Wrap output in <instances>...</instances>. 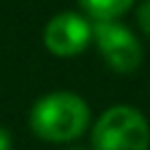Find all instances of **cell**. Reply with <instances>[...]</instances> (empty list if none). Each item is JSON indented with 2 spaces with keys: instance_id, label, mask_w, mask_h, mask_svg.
Returning <instances> with one entry per match:
<instances>
[{
  "instance_id": "obj_3",
  "label": "cell",
  "mask_w": 150,
  "mask_h": 150,
  "mask_svg": "<svg viewBox=\"0 0 150 150\" xmlns=\"http://www.w3.org/2000/svg\"><path fill=\"white\" fill-rule=\"evenodd\" d=\"M91 40L96 42L108 68H112L115 73H134L143 61V47L138 38L117 19L94 21Z\"/></svg>"
},
{
  "instance_id": "obj_5",
  "label": "cell",
  "mask_w": 150,
  "mask_h": 150,
  "mask_svg": "<svg viewBox=\"0 0 150 150\" xmlns=\"http://www.w3.org/2000/svg\"><path fill=\"white\" fill-rule=\"evenodd\" d=\"M82 9H87L89 16H94V21H105V19H120L131 5L134 0H80Z\"/></svg>"
},
{
  "instance_id": "obj_1",
  "label": "cell",
  "mask_w": 150,
  "mask_h": 150,
  "mask_svg": "<svg viewBox=\"0 0 150 150\" xmlns=\"http://www.w3.org/2000/svg\"><path fill=\"white\" fill-rule=\"evenodd\" d=\"M91 112L82 96L73 91H52L30 108V131L47 143H70L89 127Z\"/></svg>"
},
{
  "instance_id": "obj_8",
  "label": "cell",
  "mask_w": 150,
  "mask_h": 150,
  "mask_svg": "<svg viewBox=\"0 0 150 150\" xmlns=\"http://www.w3.org/2000/svg\"><path fill=\"white\" fill-rule=\"evenodd\" d=\"M66 150H87V148H82V145H70V148H66Z\"/></svg>"
},
{
  "instance_id": "obj_7",
  "label": "cell",
  "mask_w": 150,
  "mask_h": 150,
  "mask_svg": "<svg viewBox=\"0 0 150 150\" xmlns=\"http://www.w3.org/2000/svg\"><path fill=\"white\" fill-rule=\"evenodd\" d=\"M0 150H12V136L5 127H0Z\"/></svg>"
},
{
  "instance_id": "obj_2",
  "label": "cell",
  "mask_w": 150,
  "mask_h": 150,
  "mask_svg": "<svg viewBox=\"0 0 150 150\" xmlns=\"http://www.w3.org/2000/svg\"><path fill=\"white\" fill-rule=\"evenodd\" d=\"M94 150H150V122L131 105H112L91 129Z\"/></svg>"
},
{
  "instance_id": "obj_4",
  "label": "cell",
  "mask_w": 150,
  "mask_h": 150,
  "mask_svg": "<svg viewBox=\"0 0 150 150\" xmlns=\"http://www.w3.org/2000/svg\"><path fill=\"white\" fill-rule=\"evenodd\" d=\"M91 42V23L75 14V12H61L49 19L45 26V47L54 56H75L87 49Z\"/></svg>"
},
{
  "instance_id": "obj_6",
  "label": "cell",
  "mask_w": 150,
  "mask_h": 150,
  "mask_svg": "<svg viewBox=\"0 0 150 150\" xmlns=\"http://www.w3.org/2000/svg\"><path fill=\"white\" fill-rule=\"evenodd\" d=\"M138 26L150 35V0H145V2L138 7Z\"/></svg>"
}]
</instances>
